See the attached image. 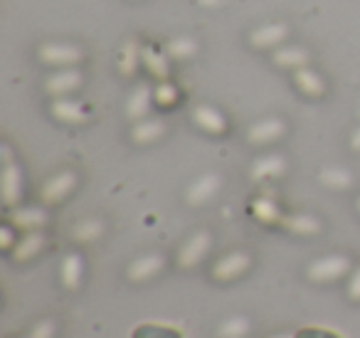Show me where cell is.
Listing matches in <instances>:
<instances>
[{
	"instance_id": "cell-11",
	"label": "cell",
	"mask_w": 360,
	"mask_h": 338,
	"mask_svg": "<svg viewBox=\"0 0 360 338\" xmlns=\"http://www.w3.org/2000/svg\"><path fill=\"white\" fill-rule=\"evenodd\" d=\"M82 84V75L77 70H65V72H57L52 75L50 80L45 82V89L50 94H67V92L77 89Z\"/></svg>"
},
{
	"instance_id": "cell-1",
	"label": "cell",
	"mask_w": 360,
	"mask_h": 338,
	"mask_svg": "<svg viewBox=\"0 0 360 338\" xmlns=\"http://www.w3.org/2000/svg\"><path fill=\"white\" fill-rule=\"evenodd\" d=\"M350 269V259L345 254H328V257L316 259L309 267V279L311 282H333V279H340L345 272Z\"/></svg>"
},
{
	"instance_id": "cell-3",
	"label": "cell",
	"mask_w": 360,
	"mask_h": 338,
	"mask_svg": "<svg viewBox=\"0 0 360 338\" xmlns=\"http://www.w3.org/2000/svg\"><path fill=\"white\" fill-rule=\"evenodd\" d=\"M207 249H210V234H207V232H195L186 244H183V247H180L178 264L183 269L195 267V264L207 254Z\"/></svg>"
},
{
	"instance_id": "cell-30",
	"label": "cell",
	"mask_w": 360,
	"mask_h": 338,
	"mask_svg": "<svg viewBox=\"0 0 360 338\" xmlns=\"http://www.w3.org/2000/svg\"><path fill=\"white\" fill-rule=\"evenodd\" d=\"M101 234V223L99 220H86V223H79L75 227V239L79 242H91Z\"/></svg>"
},
{
	"instance_id": "cell-20",
	"label": "cell",
	"mask_w": 360,
	"mask_h": 338,
	"mask_svg": "<svg viewBox=\"0 0 360 338\" xmlns=\"http://www.w3.org/2000/svg\"><path fill=\"white\" fill-rule=\"evenodd\" d=\"M163 131H165L163 121L150 119V121H139V124L134 126V131H131V136H134L136 144H150V141L160 139Z\"/></svg>"
},
{
	"instance_id": "cell-36",
	"label": "cell",
	"mask_w": 360,
	"mask_h": 338,
	"mask_svg": "<svg viewBox=\"0 0 360 338\" xmlns=\"http://www.w3.org/2000/svg\"><path fill=\"white\" fill-rule=\"evenodd\" d=\"M350 146H353L355 151H360V129H355L353 139H350Z\"/></svg>"
},
{
	"instance_id": "cell-12",
	"label": "cell",
	"mask_w": 360,
	"mask_h": 338,
	"mask_svg": "<svg viewBox=\"0 0 360 338\" xmlns=\"http://www.w3.org/2000/svg\"><path fill=\"white\" fill-rule=\"evenodd\" d=\"M131 338H183V331L170 323H139Z\"/></svg>"
},
{
	"instance_id": "cell-27",
	"label": "cell",
	"mask_w": 360,
	"mask_h": 338,
	"mask_svg": "<svg viewBox=\"0 0 360 338\" xmlns=\"http://www.w3.org/2000/svg\"><path fill=\"white\" fill-rule=\"evenodd\" d=\"M252 210H255V215L262 220V223H276V220H281L279 208H276V203L271 198L255 200V203H252Z\"/></svg>"
},
{
	"instance_id": "cell-31",
	"label": "cell",
	"mask_w": 360,
	"mask_h": 338,
	"mask_svg": "<svg viewBox=\"0 0 360 338\" xmlns=\"http://www.w3.org/2000/svg\"><path fill=\"white\" fill-rule=\"evenodd\" d=\"M294 338H343V336L335 331H328L323 326H304L294 333Z\"/></svg>"
},
{
	"instance_id": "cell-37",
	"label": "cell",
	"mask_w": 360,
	"mask_h": 338,
	"mask_svg": "<svg viewBox=\"0 0 360 338\" xmlns=\"http://www.w3.org/2000/svg\"><path fill=\"white\" fill-rule=\"evenodd\" d=\"M3 158H6V163H11V151H8V146H3Z\"/></svg>"
},
{
	"instance_id": "cell-38",
	"label": "cell",
	"mask_w": 360,
	"mask_h": 338,
	"mask_svg": "<svg viewBox=\"0 0 360 338\" xmlns=\"http://www.w3.org/2000/svg\"><path fill=\"white\" fill-rule=\"evenodd\" d=\"M202 6H217V3H220V0H200Z\"/></svg>"
},
{
	"instance_id": "cell-29",
	"label": "cell",
	"mask_w": 360,
	"mask_h": 338,
	"mask_svg": "<svg viewBox=\"0 0 360 338\" xmlns=\"http://www.w3.org/2000/svg\"><path fill=\"white\" fill-rule=\"evenodd\" d=\"M195 50H198V45L191 37H178V40L168 42V55L178 57V60H186V57L195 55Z\"/></svg>"
},
{
	"instance_id": "cell-21",
	"label": "cell",
	"mask_w": 360,
	"mask_h": 338,
	"mask_svg": "<svg viewBox=\"0 0 360 338\" xmlns=\"http://www.w3.org/2000/svg\"><path fill=\"white\" fill-rule=\"evenodd\" d=\"M42 244H45V237H42L40 232H30V234H25V237L20 239V244L15 247L13 257H15V262H25V259L35 257V254L40 252Z\"/></svg>"
},
{
	"instance_id": "cell-19",
	"label": "cell",
	"mask_w": 360,
	"mask_h": 338,
	"mask_svg": "<svg viewBox=\"0 0 360 338\" xmlns=\"http://www.w3.org/2000/svg\"><path fill=\"white\" fill-rule=\"evenodd\" d=\"M82 257L79 254H67L65 262H62V282H65L67 289H77L82 284Z\"/></svg>"
},
{
	"instance_id": "cell-18",
	"label": "cell",
	"mask_w": 360,
	"mask_h": 338,
	"mask_svg": "<svg viewBox=\"0 0 360 338\" xmlns=\"http://www.w3.org/2000/svg\"><path fill=\"white\" fill-rule=\"evenodd\" d=\"M281 225L294 234H316L321 230V223L311 215H289L281 218Z\"/></svg>"
},
{
	"instance_id": "cell-24",
	"label": "cell",
	"mask_w": 360,
	"mask_h": 338,
	"mask_svg": "<svg viewBox=\"0 0 360 338\" xmlns=\"http://www.w3.org/2000/svg\"><path fill=\"white\" fill-rule=\"evenodd\" d=\"M274 62L281 67H304L306 62H309V55H306L304 50H299V47H284V50H279L274 55Z\"/></svg>"
},
{
	"instance_id": "cell-7",
	"label": "cell",
	"mask_w": 360,
	"mask_h": 338,
	"mask_svg": "<svg viewBox=\"0 0 360 338\" xmlns=\"http://www.w3.org/2000/svg\"><path fill=\"white\" fill-rule=\"evenodd\" d=\"M40 60L47 62V65H75V62L82 60V52L72 45H57V42H50V45L40 47Z\"/></svg>"
},
{
	"instance_id": "cell-6",
	"label": "cell",
	"mask_w": 360,
	"mask_h": 338,
	"mask_svg": "<svg viewBox=\"0 0 360 338\" xmlns=\"http://www.w3.org/2000/svg\"><path fill=\"white\" fill-rule=\"evenodd\" d=\"M165 259L163 254H143V257L134 259L129 267V279L131 282H146V279L155 277L163 269Z\"/></svg>"
},
{
	"instance_id": "cell-25",
	"label": "cell",
	"mask_w": 360,
	"mask_h": 338,
	"mask_svg": "<svg viewBox=\"0 0 360 338\" xmlns=\"http://www.w3.org/2000/svg\"><path fill=\"white\" fill-rule=\"evenodd\" d=\"M141 57H143V62L148 65L150 75H155L158 80H165V77H168V62H165V57L158 55L153 47H143V50H141Z\"/></svg>"
},
{
	"instance_id": "cell-22",
	"label": "cell",
	"mask_w": 360,
	"mask_h": 338,
	"mask_svg": "<svg viewBox=\"0 0 360 338\" xmlns=\"http://www.w3.org/2000/svg\"><path fill=\"white\" fill-rule=\"evenodd\" d=\"M296 84L311 96L323 94V82H321V77L316 75V72L306 70V67H299V70H296Z\"/></svg>"
},
{
	"instance_id": "cell-15",
	"label": "cell",
	"mask_w": 360,
	"mask_h": 338,
	"mask_svg": "<svg viewBox=\"0 0 360 338\" xmlns=\"http://www.w3.org/2000/svg\"><path fill=\"white\" fill-rule=\"evenodd\" d=\"M11 223L15 227H22V230H37L47 223V213L40 208H25V210H15L11 215Z\"/></svg>"
},
{
	"instance_id": "cell-4",
	"label": "cell",
	"mask_w": 360,
	"mask_h": 338,
	"mask_svg": "<svg viewBox=\"0 0 360 338\" xmlns=\"http://www.w3.org/2000/svg\"><path fill=\"white\" fill-rule=\"evenodd\" d=\"M75 185H77V175L72 173V170H62V173H57L55 178H50L45 183V188H42V200H45L47 205L60 203V200H65L67 195L72 193Z\"/></svg>"
},
{
	"instance_id": "cell-26",
	"label": "cell",
	"mask_w": 360,
	"mask_h": 338,
	"mask_svg": "<svg viewBox=\"0 0 360 338\" xmlns=\"http://www.w3.org/2000/svg\"><path fill=\"white\" fill-rule=\"evenodd\" d=\"M321 183L328 185V188L343 190L353 183V175H350L345 168H326V170H321Z\"/></svg>"
},
{
	"instance_id": "cell-2",
	"label": "cell",
	"mask_w": 360,
	"mask_h": 338,
	"mask_svg": "<svg viewBox=\"0 0 360 338\" xmlns=\"http://www.w3.org/2000/svg\"><path fill=\"white\" fill-rule=\"evenodd\" d=\"M250 264H252V259L247 252H230L227 257H222L220 262L212 267V277H215L217 282H230V279H237L240 274H245Z\"/></svg>"
},
{
	"instance_id": "cell-40",
	"label": "cell",
	"mask_w": 360,
	"mask_h": 338,
	"mask_svg": "<svg viewBox=\"0 0 360 338\" xmlns=\"http://www.w3.org/2000/svg\"><path fill=\"white\" fill-rule=\"evenodd\" d=\"M358 208H360V200H358Z\"/></svg>"
},
{
	"instance_id": "cell-9",
	"label": "cell",
	"mask_w": 360,
	"mask_h": 338,
	"mask_svg": "<svg viewBox=\"0 0 360 338\" xmlns=\"http://www.w3.org/2000/svg\"><path fill=\"white\" fill-rule=\"evenodd\" d=\"M284 129L286 126L281 119H264L250 129V141L252 144H269V141H276L279 136H284Z\"/></svg>"
},
{
	"instance_id": "cell-35",
	"label": "cell",
	"mask_w": 360,
	"mask_h": 338,
	"mask_svg": "<svg viewBox=\"0 0 360 338\" xmlns=\"http://www.w3.org/2000/svg\"><path fill=\"white\" fill-rule=\"evenodd\" d=\"M0 242H3V247H13V232H11V227H3V230H0Z\"/></svg>"
},
{
	"instance_id": "cell-39",
	"label": "cell",
	"mask_w": 360,
	"mask_h": 338,
	"mask_svg": "<svg viewBox=\"0 0 360 338\" xmlns=\"http://www.w3.org/2000/svg\"><path fill=\"white\" fill-rule=\"evenodd\" d=\"M271 338H294V336H289V333H279V336H271Z\"/></svg>"
},
{
	"instance_id": "cell-32",
	"label": "cell",
	"mask_w": 360,
	"mask_h": 338,
	"mask_svg": "<svg viewBox=\"0 0 360 338\" xmlns=\"http://www.w3.org/2000/svg\"><path fill=\"white\" fill-rule=\"evenodd\" d=\"M153 94H155V99H158V104H173L175 101V87L173 84H160Z\"/></svg>"
},
{
	"instance_id": "cell-33",
	"label": "cell",
	"mask_w": 360,
	"mask_h": 338,
	"mask_svg": "<svg viewBox=\"0 0 360 338\" xmlns=\"http://www.w3.org/2000/svg\"><path fill=\"white\" fill-rule=\"evenodd\" d=\"M52 336H55V323L52 321H40L30 333V338H52Z\"/></svg>"
},
{
	"instance_id": "cell-5",
	"label": "cell",
	"mask_w": 360,
	"mask_h": 338,
	"mask_svg": "<svg viewBox=\"0 0 360 338\" xmlns=\"http://www.w3.org/2000/svg\"><path fill=\"white\" fill-rule=\"evenodd\" d=\"M0 193H3V203L15 205L22 195V173L15 163H6L3 175H0Z\"/></svg>"
},
{
	"instance_id": "cell-10",
	"label": "cell",
	"mask_w": 360,
	"mask_h": 338,
	"mask_svg": "<svg viewBox=\"0 0 360 338\" xmlns=\"http://www.w3.org/2000/svg\"><path fill=\"white\" fill-rule=\"evenodd\" d=\"M193 119H195L198 126H202V129L210 131V134H222V131L227 129L225 116L217 109H212V106H195V109H193Z\"/></svg>"
},
{
	"instance_id": "cell-16",
	"label": "cell",
	"mask_w": 360,
	"mask_h": 338,
	"mask_svg": "<svg viewBox=\"0 0 360 338\" xmlns=\"http://www.w3.org/2000/svg\"><path fill=\"white\" fill-rule=\"evenodd\" d=\"M286 37V25L281 23H274V25H264L259 30L252 32V45L257 47H271L276 42H281Z\"/></svg>"
},
{
	"instance_id": "cell-14",
	"label": "cell",
	"mask_w": 360,
	"mask_h": 338,
	"mask_svg": "<svg viewBox=\"0 0 360 338\" xmlns=\"http://www.w3.org/2000/svg\"><path fill=\"white\" fill-rule=\"evenodd\" d=\"M52 114L60 121H67V124H82V121H86L84 106L70 99H57L55 104H52Z\"/></svg>"
},
{
	"instance_id": "cell-23",
	"label": "cell",
	"mask_w": 360,
	"mask_h": 338,
	"mask_svg": "<svg viewBox=\"0 0 360 338\" xmlns=\"http://www.w3.org/2000/svg\"><path fill=\"white\" fill-rule=\"evenodd\" d=\"M250 331V321L245 316H232L217 328V338H242Z\"/></svg>"
},
{
	"instance_id": "cell-28",
	"label": "cell",
	"mask_w": 360,
	"mask_h": 338,
	"mask_svg": "<svg viewBox=\"0 0 360 338\" xmlns=\"http://www.w3.org/2000/svg\"><path fill=\"white\" fill-rule=\"evenodd\" d=\"M136 65H139V45H136V42H126L119 57L121 72H124V75H134Z\"/></svg>"
},
{
	"instance_id": "cell-13",
	"label": "cell",
	"mask_w": 360,
	"mask_h": 338,
	"mask_svg": "<svg viewBox=\"0 0 360 338\" xmlns=\"http://www.w3.org/2000/svg\"><path fill=\"white\" fill-rule=\"evenodd\" d=\"M286 170V161L281 156H264V158L255 161L252 165V178L255 180H264V178H276Z\"/></svg>"
},
{
	"instance_id": "cell-34",
	"label": "cell",
	"mask_w": 360,
	"mask_h": 338,
	"mask_svg": "<svg viewBox=\"0 0 360 338\" xmlns=\"http://www.w3.org/2000/svg\"><path fill=\"white\" fill-rule=\"evenodd\" d=\"M348 296L353 299V301H360V267L353 272V277H350V284H348Z\"/></svg>"
},
{
	"instance_id": "cell-8",
	"label": "cell",
	"mask_w": 360,
	"mask_h": 338,
	"mask_svg": "<svg viewBox=\"0 0 360 338\" xmlns=\"http://www.w3.org/2000/svg\"><path fill=\"white\" fill-rule=\"evenodd\" d=\"M220 188V175L215 173H205L202 178H198L195 183L188 188V203L191 205H202L212 198Z\"/></svg>"
},
{
	"instance_id": "cell-17",
	"label": "cell",
	"mask_w": 360,
	"mask_h": 338,
	"mask_svg": "<svg viewBox=\"0 0 360 338\" xmlns=\"http://www.w3.org/2000/svg\"><path fill=\"white\" fill-rule=\"evenodd\" d=\"M148 106H150V87L148 84H141L139 89L131 94L129 104H126V114L131 119H143L148 114Z\"/></svg>"
}]
</instances>
